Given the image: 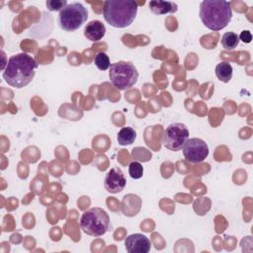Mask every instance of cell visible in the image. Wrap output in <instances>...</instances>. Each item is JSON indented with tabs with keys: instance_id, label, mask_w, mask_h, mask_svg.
I'll use <instances>...</instances> for the list:
<instances>
[{
	"instance_id": "1",
	"label": "cell",
	"mask_w": 253,
	"mask_h": 253,
	"mask_svg": "<svg viewBox=\"0 0 253 253\" xmlns=\"http://www.w3.org/2000/svg\"><path fill=\"white\" fill-rule=\"evenodd\" d=\"M38 67L39 64L32 55L21 52L10 56L2 76L8 85L21 89L33 81Z\"/></svg>"
},
{
	"instance_id": "2",
	"label": "cell",
	"mask_w": 253,
	"mask_h": 253,
	"mask_svg": "<svg viewBox=\"0 0 253 253\" xmlns=\"http://www.w3.org/2000/svg\"><path fill=\"white\" fill-rule=\"evenodd\" d=\"M200 18L211 31H220L232 19L230 3L222 0H205L200 4Z\"/></svg>"
},
{
	"instance_id": "3",
	"label": "cell",
	"mask_w": 253,
	"mask_h": 253,
	"mask_svg": "<svg viewBox=\"0 0 253 253\" xmlns=\"http://www.w3.org/2000/svg\"><path fill=\"white\" fill-rule=\"evenodd\" d=\"M137 14V3L131 0H108L104 3L103 16L112 27L124 29L132 24Z\"/></svg>"
},
{
	"instance_id": "4",
	"label": "cell",
	"mask_w": 253,
	"mask_h": 253,
	"mask_svg": "<svg viewBox=\"0 0 253 253\" xmlns=\"http://www.w3.org/2000/svg\"><path fill=\"white\" fill-rule=\"evenodd\" d=\"M110 225V217L106 211L95 207L84 211L80 218V227L87 235L99 237L104 235Z\"/></svg>"
},
{
	"instance_id": "5",
	"label": "cell",
	"mask_w": 253,
	"mask_h": 253,
	"mask_svg": "<svg viewBox=\"0 0 253 253\" xmlns=\"http://www.w3.org/2000/svg\"><path fill=\"white\" fill-rule=\"evenodd\" d=\"M109 77L117 89L123 91L132 87L138 79L136 67L128 61H118L110 66Z\"/></svg>"
},
{
	"instance_id": "6",
	"label": "cell",
	"mask_w": 253,
	"mask_h": 253,
	"mask_svg": "<svg viewBox=\"0 0 253 253\" xmlns=\"http://www.w3.org/2000/svg\"><path fill=\"white\" fill-rule=\"evenodd\" d=\"M88 18L87 9L80 2L67 4L58 15V25L65 32H75Z\"/></svg>"
},
{
	"instance_id": "7",
	"label": "cell",
	"mask_w": 253,
	"mask_h": 253,
	"mask_svg": "<svg viewBox=\"0 0 253 253\" xmlns=\"http://www.w3.org/2000/svg\"><path fill=\"white\" fill-rule=\"evenodd\" d=\"M189 138V129L182 123H172L164 130L162 142L172 151L181 150Z\"/></svg>"
},
{
	"instance_id": "8",
	"label": "cell",
	"mask_w": 253,
	"mask_h": 253,
	"mask_svg": "<svg viewBox=\"0 0 253 253\" xmlns=\"http://www.w3.org/2000/svg\"><path fill=\"white\" fill-rule=\"evenodd\" d=\"M182 150L185 159L190 163L203 162L210 153V149L206 141L199 137L188 138Z\"/></svg>"
},
{
	"instance_id": "9",
	"label": "cell",
	"mask_w": 253,
	"mask_h": 253,
	"mask_svg": "<svg viewBox=\"0 0 253 253\" xmlns=\"http://www.w3.org/2000/svg\"><path fill=\"white\" fill-rule=\"evenodd\" d=\"M126 185V180L123 171L120 168H111L106 174V177L104 179V186L108 192L112 194L120 193L125 189Z\"/></svg>"
},
{
	"instance_id": "10",
	"label": "cell",
	"mask_w": 253,
	"mask_h": 253,
	"mask_svg": "<svg viewBox=\"0 0 253 253\" xmlns=\"http://www.w3.org/2000/svg\"><path fill=\"white\" fill-rule=\"evenodd\" d=\"M125 247L128 253H148L151 242L144 234L133 233L125 239Z\"/></svg>"
},
{
	"instance_id": "11",
	"label": "cell",
	"mask_w": 253,
	"mask_h": 253,
	"mask_svg": "<svg viewBox=\"0 0 253 253\" xmlns=\"http://www.w3.org/2000/svg\"><path fill=\"white\" fill-rule=\"evenodd\" d=\"M106 34L105 25L98 20L90 21L84 29V36L91 42L101 41Z\"/></svg>"
},
{
	"instance_id": "12",
	"label": "cell",
	"mask_w": 253,
	"mask_h": 253,
	"mask_svg": "<svg viewBox=\"0 0 253 253\" xmlns=\"http://www.w3.org/2000/svg\"><path fill=\"white\" fill-rule=\"evenodd\" d=\"M149 9L155 15H166L177 12L178 6L176 3L170 1L152 0L149 2Z\"/></svg>"
},
{
	"instance_id": "13",
	"label": "cell",
	"mask_w": 253,
	"mask_h": 253,
	"mask_svg": "<svg viewBox=\"0 0 253 253\" xmlns=\"http://www.w3.org/2000/svg\"><path fill=\"white\" fill-rule=\"evenodd\" d=\"M233 68L231 64L227 61H221L215 66V75L217 79L221 82L227 83L232 78Z\"/></svg>"
},
{
	"instance_id": "14",
	"label": "cell",
	"mask_w": 253,
	"mask_h": 253,
	"mask_svg": "<svg viewBox=\"0 0 253 253\" xmlns=\"http://www.w3.org/2000/svg\"><path fill=\"white\" fill-rule=\"evenodd\" d=\"M118 142L121 145H129L132 142H134L136 138V131L129 126H126L120 129L118 132Z\"/></svg>"
},
{
	"instance_id": "15",
	"label": "cell",
	"mask_w": 253,
	"mask_h": 253,
	"mask_svg": "<svg viewBox=\"0 0 253 253\" xmlns=\"http://www.w3.org/2000/svg\"><path fill=\"white\" fill-rule=\"evenodd\" d=\"M138 196L136 195H132V194H129V195H126L122 201V211L124 212L125 215H127V216H133L135 215L139 211L140 209L139 208H136V207H132V203L136 200Z\"/></svg>"
},
{
	"instance_id": "16",
	"label": "cell",
	"mask_w": 253,
	"mask_h": 253,
	"mask_svg": "<svg viewBox=\"0 0 253 253\" xmlns=\"http://www.w3.org/2000/svg\"><path fill=\"white\" fill-rule=\"evenodd\" d=\"M239 42L240 41H239L238 35L233 32H227V33L223 34V36L221 37V40H220L221 45L226 50H232L235 47H237V45L239 44Z\"/></svg>"
},
{
	"instance_id": "17",
	"label": "cell",
	"mask_w": 253,
	"mask_h": 253,
	"mask_svg": "<svg viewBox=\"0 0 253 253\" xmlns=\"http://www.w3.org/2000/svg\"><path fill=\"white\" fill-rule=\"evenodd\" d=\"M94 63H95V65L97 66L98 69L103 70V71L107 70L111 66V62H110L109 56L105 52H103V51H100V52H98L95 55Z\"/></svg>"
},
{
	"instance_id": "18",
	"label": "cell",
	"mask_w": 253,
	"mask_h": 253,
	"mask_svg": "<svg viewBox=\"0 0 253 253\" xmlns=\"http://www.w3.org/2000/svg\"><path fill=\"white\" fill-rule=\"evenodd\" d=\"M128 174L132 179H140L143 176V166L137 161L130 162L128 165Z\"/></svg>"
},
{
	"instance_id": "19",
	"label": "cell",
	"mask_w": 253,
	"mask_h": 253,
	"mask_svg": "<svg viewBox=\"0 0 253 253\" xmlns=\"http://www.w3.org/2000/svg\"><path fill=\"white\" fill-rule=\"evenodd\" d=\"M46 7L49 11H61L66 5V0H47L46 1Z\"/></svg>"
},
{
	"instance_id": "20",
	"label": "cell",
	"mask_w": 253,
	"mask_h": 253,
	"mask_svg": "<svg viewBox=\"0 0 253 253\" xmlns=\"http://www.w3.org/2000/svg\"><path fill=\"white\" fill-rule=\"evenodd\" d=\"M238 38H239V41H242L245 43H249L252 41V35H251L250 31H248V30L242 31L240 33V35L238 36Z\"/></svg>"
}]
</instances>
